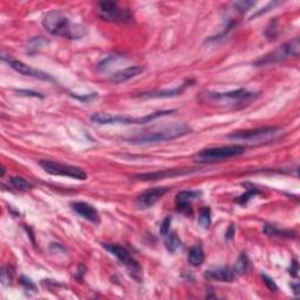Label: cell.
Here are the masks:
<instances>
[{
    "label": "cell",
    "mask_w": 300,
    "mask_h": 300,
    "mask_svg": "<svg viewBox=\"0 0 300 300\" xmlns=\"http://www.w3.org/2000/svg\"><path fill=\"white\" fill-rule=\"evenodd\" d=\"M43 26L52 35L69 40H79L87 34V29L83 25L71 21L61 11H49L44 16Z\"/></svg>",
    "instance_id": "cell-1"
},
{
    "label": "cell",
    "mask_w": 300,
    "mask_h": 300,
    "mask_svg": "<svg viewBox=\"0 0 300 300\" xmlns=\"http://www.w3.org/2000/svg\"><path fill=\"white\" fill-rule=\"evenodd\" d=\"M190 133H191V128L187 123H175V125L161 127L156 130L144 131L140 135L128 139V142L131 144H145V143L172 141V140L179 139Z\"/></svg>",
    "instance_id": "cell-2"
},
{
    "label": "cell",
    "mask_w": 300,
    "mask_h": 300,
    "mask_svg": "<svg viewBox=\"0 0 300 300\" xmlns=\"http://www.w3.org/2000/svg\"><path fill=\"white\" fill-rule=\"evenodd\" d=\"M246 148L243 145H226V147H217V148H206L201 150L200 153L195 155V161L197 163H215L221 162L224 159H229L232 158L243 155L245 153Z\"/></svg>",
    "instance_id": "cell-3"
},
{
    "label": "cell",
    "mask_w": 300,
    "mask_h": 300,
    "mask_svg": "<svg viewBox=\"0 0 300 300\" xmlns=\"http://www.w3.org/2000/svg\"><path fill=\"white\" fill-rule=\"evenodd\" d=\"M300 53V41L299 38H294L293 40L283 44L278 48L262 57L254 63L256 66H266V64H273L283 63L290 58H297Z\"/></svg>",
    "instance_id": "cell-4"
},
{
    "label": "cell",
    "mask_w": 300,
    "mask_h": 300,
    "mask_svg": "<svg viewBox=\"0 0 300 300\" xmlns=\"http://www.w3.org/2000/svg\"><path fill=\"white\" fill-rule=\"evenodd\" d=\"M282 129L277 127H264L252 130H238L228 135L230 140L246 141L250 143H268L277 140L282 133Z\"/></svg>",
    "instance_id": "cell-5"
},
{
    "label": "cell",
    "mask_w": 300,
    "mask_h": 300,
    "mask_svg": "<svg viewBox=\"0 0 300 300\" xmlns=\"http://www.w3.org/2000/svg\"><path fill=\"white\" fill-rule=\"evenodd\" d=\"M102 248H105L109 253H111L114 257H116L117 259L127 268L129 273H130V276L133 277L134 279H136L137 282H142L141 265L137 263L135 258L131 256V253L127 250V249L119 245V244H113V243L102 244Z\"/></svg>",
    "instance_id": "cell-6"
},
{
    "label": "cell",
    "mask_w": 300,
    "mask_h": 300,
    "mask_svg": "<svg viewBox=\"0 0 300 300\" xmlns=\"http://www.w3.org/2000/svg\"><path fill=\"white\" fill-rule=\"evenodd\" d=\"M40 167L43 168L46 173L54 176H64V177H71L80 181L87 179V173L81 168L73 167L69 164H63L60 162L52 161V159H43L39 162Z\"/></svg>",
    "instance_id": "cell-7"
},
{
    "label": "cell",
    "mask_w": 300,
    "mask_h": 300,
    "mask_svg": "<svg viewBox=\"0 0 300 300\" xmlns=\"http://www.w3.org/2000/svg\"><path fill=\"white\" fill-rule=\"evenodd\" d=\"M100 18L106 21L113 22H130L133 15L129 10H122L116 2L101 1L99 2Z\"/></svg>",
    "instance_id": "cell-8"
},
{
    "label": "cell",
    "mask_w": 300,
    "mask_h": 300,
    "mask_svg": "<svg viewBox=\"0 0 300 300\" xmlns=\"http://www.w3.org/2000/svg\"><path fill=\"white\" fill-rule=\"evenodd\" d=\"M258 94L253 92H249L248 89H237V91L226 92V93H206V97L209 100L216 102L226 103V105H236L240 102H248L257 97Z\"/></svg>",
    "instance_id": "cell-9"
},
{
    "label": "cell",
    "mask_w": 300,
    "mask_h": 300,
    "mask_svg": "<svg viewBox=\"0 0 300 300\" xmlns=\"http://www.w3.org/2000/svg\"><path fill=\"white\" fill-rule=\"evenodd\" d=\"M2 60L6 61V63L10 64L11 68L15 69L16 73H19V74H21V75H25V77L34 78V79L43 80V81H54V79H53L49 74L40 71V69L33 68V67L29 66V64L22 63V61L15 60V59H11V58L6 59L5 57H2Z\"/></svg>",
    "instance_id": "cell-10"
},
{
    "label": "cell",
    "mask_w": 300,
    "mask_h": 300,
    "mask_svg": "<svg viewBox=\"0 0 300 300\" xmlns=\"http://www.w3.org/2000/svg\"><path fill=\"white\" fill-rule=\"evenodd\" d=\"M169 190L170 188L167 187H158L149 190H145L144 192H142L141 195L137 197L136 205L139 206L140 209H148V207H151L156 202L161 200Z\"/></svg>",
    "instance_id": "cell-11"
},
{
    "label": "cell",
    "mask_w": 300,
    "mask_h": 300,
    "mask_svg": "<svg viewBox=\"0 0 300 300\" xmlns=\"http://www.w3.org/2000/svg\"><path fill=\"white\" fill-rule=\"evenodd\" d=\"M91 120L96 125H134L137 119L127 115H114L108 113H96L91 116Z\"/></svg>",
    "instance_id": "cell-12"
},
{
    "label": "cell",
    "mask_w": 300,
    "mask_h": 300,
    "mask_svg": "<svg viewBox=\"0 0 300 300\" xmlns=\"http://www.w3.org/2000/svg\"><path fill=\"white\" fill-rule=\"evenodd\" d=\"M195 169H189V168H179V169H165L162 172L155 173H147L140 174V175H134L135 179H142V181H155V179H163V178H172L176 176H183L188 174L193 173Z\"/></svg>",
    "instance_id": "cell-13"
},
{
    "label": "cell",
    "mask_w": 300,
    "mask_h": 300,
    "mask_svg": "<svg viewBox=\"0 0 300 300\" xmlns=\"http://www.w3.org/2000/svg\"><path fill=\"white\" fill-rule=\"evenodd\" d=\"M202 196L200 190H184L179 191L176 196V206L179 212H183L186 215H190L192 211V202L198 200Z\"/></svg>",
    "instance_id": "cell-14"
},
{
    "label": "cell",
    "mask_w": 300,
    "mask_h": 300,
    "mask_svg": "<svg viewBox=\"0 0 300 300\" xmlns=\"http://www.w3.org/2000/svg\"><path fill=\"white\" fill-rule=\"evenodd\" d=\"M72 207L78 215H80L81 217L89 221L91 223H100V215L97 212L96 207L91 205L89 203H86V202H74V203H72Z\"/></svg>",
    "instance_id": "cell-15"
},
{
    "label": "cell",
    "mask_w": 300,
    "mask_h": 300,
    "mask_svg": "<svg viewBox=\"0 0 300 300\" xmlns=\"http://www.w3.org/2000/svg\"><path fill=\"white\" fill-rule=\"evenodd\" d=\"M144 71V68H143L142 66H130L127 67V68L121 69V71L114 73L113 75H111L109 77V82H113V83H123L126 82V81L133 79V78L137 77V75H140L141 73H143Z\"/></svg>",
    "instance_id": "cell-16"
},
{
    "label": "cell",
    "mask_w": 300,
    "mask_h": 300,
    "mask_svg": "<svg viewBox=\"0 0 300 300\" xmlns=\"http://www.w3.org/2000/svg\"><path fill=\"white\" fill-rule=\"evenodd\" d=\"M205 277L207 279L217 280V282L221 283H232L236 278V274H235L234 270L229 268H217L207 270Z\"/></svg>",
    "instance_id": "cell-17"
},
{
    "label": "cell",
    "mask_w": 300,
    "mask_h": 300,
    "mask_svg": "<svg viewBox=\"0 0 300 300\" xmlns=\"http://www.w3.org/2000/svg\"><path fill=\"white\" fill-rule=\"evenodd\" d=\"M192 83V81H186L183 85H181L177 88L170 89V91H161V92H151V93H142L140 96L148 97V99H155V97H174L181 95L184 91Z\"/></svg>",
    "instance_id": "cell-18"
},
{
    "label": "cell",
    "mask_w": 300,
    "mask_h": 300,
    "mask_svg": "<svg viewBox=\"0 0 300 300\" xmlns=\"http://www.w3.org/2000/svg\"><path fill=\"white\" fill-rule=\"evenodd\" d=\"M204 258H205V256H204L203 248H202L200 243L195 244V245L190 249L189 254H188V259H189V263L192 266H200L203 264Z\"/></svg>",
    "instance_id": "cell-19"
},
{
    "label": "cell",
    "mask_w": 300,
    "mask_h": 300,
    "mask_svg": "<svg viewBox=\"0 0 300 300\" xmlns=\"http://www.w3.org/2000/svg\"><path fill=\"white\" fill-rule=\"evenodd\" d=\"M264 232L268 236H277V237H285V238H296V232L291 230H280L277 226L271 225V224H265Z\"/></svg>",
    "instance_id": "cell-20"
},
{
    "label": "cell",
    "mask_w": 300,
    "mask_h": 300,
    "mask_svg": "<svg viewBox=\"0 0 300 300\" xmlns=\"http://www.w3.org/2000/svg\"><path fill=\"white\" fill-rule=\"evenodd\" d=\"M165 237L167 238H165L164 244H165V249H167L168 251L174 253V252H176L179 248H181V239H179L178 236L175 234V232H169V234H168Z\"/></svg>",
    "instance_id": "cell-21"
},
{
    "label": "cell",
    "mask_w": 300,
    "mask_h": 300,
    "mask_svg": "<svg viewBox=\"0 0 300 300\" xmlns=\"http://www.w3.org/2000/svg\"><path fill=\"white\" fill-rule=\"evenodd\" d=\"M249 271V259L248 256L245 253H240V256L238 257L236 264L234 266V272L235 274H239V276H243V274H246Z\"/></svg>",
    "instance_id": "cell-22"
},
{
    "label": "cell",
    "mask_w": 300,
    "mask_h": 300,
    "mask_svg": "<svg viewBox=\"0 0 300 300\" xmlns=\"http://www.w3.org/2000/svg\"><path fill=\"white\" fill-rule=\"evenodd\" d=\"M198 224L202 229H209L211 225V210L210 207H203L198 214Z\"/></svg>",
    "instance_id": "cell-23"
},
{
    "label": "cell",
    "mask_w": 300,
    "mask_h": 300,
    "mask_svg": "<svg viewBox=\"0 0 300 300\" xmlns=\"http://www.w3.org/2000/svg\"><path fill=\"white\" fill-rule=\"evenodd\" d=\"M11 184L15 189L18 190V191H29V190L32 189V184L30 182H27L26 179L22 177H12L11 178Z\"/></svg>",
    "instance_id": "cell-24"
},
{
    "label": "cell",
    "mask_w": 300,
    "mask_h": 300,
    "mask_svg": "<svg viewBox=\"0 0 300 300\" xmlns=\"http://www.w3.org/2000/svg\"><path fill=\"white\" fill-rule=\"evenodd\" d=\"M13 276H15V270H13L12 266L7 265L4 266L1 270V283L2 285L8 286L12 284V280H13Z\"/></svg>",
    "instance_id": "cell-25"
},
{
    "label": "cell",
    "mask_w": 300,
    "mask_h": 300,
    "mask_svg": "<svg viewBox=\"0 0 300 300\" xmlns=\"http://www.w3.org/2000/svg\"><path fill=\"white\" fill-rule=\"evenodd\" d=\"M256 5L254 1H236L234 2V7L236 8L239 13H245Z\"/></svg>",
    "instance_id": "cell-26"
},
{
    "label": "cell",
    "mask_w": 300,
    "mask_h": 300,
    "mask_svg": "<svg viewBox=\"0 0 300 300\" xmlns=\"http://www.w3.org/2000/svg\"><path fill=\"white\" fill-rule=\"evenodd\" d=\"M258 193H259V191H258L257 189H249L248 191L244 193V195L239 196V197H238L237 203H239V204H246L249 201L251 200L252 197H254V196L258 195Z\"/></svg>",
    "instance_id": "cell-27"
},
{
    "label": "cell",
    "mask_w": 300,
    "mask_h": 300,
    "mask_svg": "<svg viewBox=\"0 0 300 300\" xmlns=\"http://www.w3.org/2000/svg\"><path fill=\"white\" fill-rule=\"evenodd\" d=\"M116 59H119L117 55H111V57H107L106 59H103V60L101 61L100 63H97V66H96L97 71L105 72L106 69H107L108 67L111 66V63H114V60H116Z\"/></svg>",
    "instance_id": "cell-28"
},
{
    "label": "cell",
    "mask_w": 300,
    "mask_h": 300,
    "mask_svg": "<svg viewBox=\"0 0 300 300\" xmlns=\"http://www.w3.org/2000/svg\"><path fill=\"white\" fill-rule=\"evenodd\" d=\"M262 278H263V282H264L265 286L271 291V292H277V291H278V286L276 285V283H274L273 279L270 278L268 276H266L265 273L262 274Z\"/></svg>",
    "instance_id": "cell-29"
},
{
    "label": "cell",
    "mask_w": 300,
    "mask_h": 300,
    "mask_svg": "<svg viewBox=\"0 0 300 300\" xmlns=\"http://www.w3.org/2000/svg\"><path fill=\"white\" fill-rule=\"evenodd\" d=\"M170 224H172V217L164 218V221H162L161 226H159V232H161L162 236H164V237H165L168 234H169Z\"/></svg>",
    "instance_id": "cell-30"
},
{
    "label": "cell",
    "mask_w": 300,
    "mask_h": 300,
    "mask_svg": "<svg viewBox=\"0 0 300 300\" xmlns=\"http://www.w3.org/2000/svg\"><path fill=\"white\" fill-rule=\"evenodd\" d=\"M279 4H280L279 1H273V2H270V4H268V6H265L264 8H262V11H258V12L254 13V15L251 16V19L257 18V16H259L264 15V13L268 12V11L272 10V8H273L274 6H277V5H279Z\"/></svg>",
    "instance_id": "cell-31"
},
{
    "label": "cell",
    "mask_w": 300,
    "mask_h": 300,
    "mask_svg": "<svg viewBox=\"0 0 300 300\" xmlns=\"http://www.w3.org/2000/svg\"><path fill=\"white\" fill-rule=\"evenodd\" d=\"M277 27H276V21L271 22L270 26L268 27V30H266V36H268V39H273L274 36L277 35Z\"/></svg>",
    "instance_id": "cell-32"
},
{
    "label": "cell",
    "mask_w": 300,
    "mask_h": 300,
    "mask_svg": "<svg viewBox=\"0 0 300 300\" xmlns=\"http://www.w3.org/2000/svg\"><path fill=\"white\" fill-rule=\"evenodd\" d=\"M21 284L25 286V288H26V290L35 291V285L33 284L32 280H31V279H27V278H25V277H22V278H21Z\"/></svg>",
    "instance_id": "cell-33"
},
{
    "label": "cell",
    "mask_w": 300,
    "mask_h": 300,
    "mask_svg": "<svg viewBox=\"0 0 300 300\" xmlns=\"http://www.w3.org/2000/svg\"><path fill=\"white\" fill-rule=\"evenodd\" d=\"M16 92L20 95H26V96L44 97V95H41L40 93H36V92H31V91H25V89H18V91H16Z\"/></svg>",
    "instance_id": "cell-34"
},
{
    "label": "cell",
    "mask_w": 300,
    "mask_h": 300,
    "mask_svg": "<svg viewBox=\"0 0 300 300\" xmlns=\"http://www.w3.org/2000/svg\"><path fill=\"white\" fill-rule=\"evenodd\" d=\"M235 232H236V225H235V224H230L228 230H226L225 232L226 239H232L235 236Z\"/></svg>",
    "instance_id": "cell-35"
},
{
    "label": "cell",
    "mask_w": 300,
    "mask_h": 300,
    "mask_svg": "<svg viewBox=\"0 0 300 300\" xmlns=\"http://www.w3.org/2000/svg\"><path fill=\"white\" fill-rule=\"evenodd\" d=\"M290 274H292L293 277H297V274H298V262L297 260H293V263H291Z\"/></svg>",
    "instance_id": "cell-36"
},
{
    "label": "cell",
    "mask_w": 300,
    "mask_h": 300,
    "mask_svg": "<svg viewBox=\"0 0 300 300\" xmlns=\"http://www.w3.org/2000/svg\"><path fill=\"white\" fill-rule=\"evenodd\" d=\"M291 287L293 288V292L296 296H299V284H291Z\"/></svg>",
    "instance_id": "cell-37"
}]
</instances>
